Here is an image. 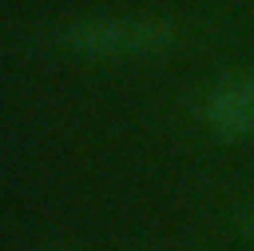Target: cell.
I'll return each instance as SVG.
<instances>
[{"label": "cell", "instance_id": "1", "mask_svg": "<svg viewBox=\"0 0 254 251\" xmlns=\"http://www.w3.org/2000/svg\"><path fill=\"white\" fill-rule=\"evenodd\" d=\"M175 27L160 18H95L74 21L60 33L68 51L83 57H145L175 42Z\"/></svg>", "mask_w": 254, "mask_h": 251}, {"label": "cell", "instance_id": "2", "mask_svg": "<svg viewBox=\"0 0 254 251\" xmlns=\"http://www.w3.org/2000/svg\"><path fill=\"white\" fill-rule=\"evenodd\" d=\"M207 125L222 139L254 133V80H231L207 101Z\"/></svg>", "mask_w": 254, "mask_h": 251}, {"label": "cell", "instance_id": "3", "mask_svg": "<svg viewBox=\"0 0 254 251\" xmlns=\"http://www.w3.org/2000/svg\"><path fill=\"white\" fill-rule=\"evenodd\" d=\"M249 234H252V237H254V210H252V213H249Z\"/></svg>", "mask_w": 254, "mask_h": 251}]
</instances>
